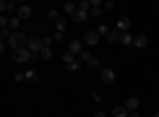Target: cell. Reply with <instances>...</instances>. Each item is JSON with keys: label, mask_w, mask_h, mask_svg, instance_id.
Returning a JSON list of instances; mask_svg holds the SVG:
<instances>
[{"label": "cell", "mask_w": 159, "mask_h": 117, "mask_svg": "<svg viewBox=\"0 0 159 117\" xmlns=\"http://www.w3.org/2000/svg\"><path fill=\"white\" fill-rule=\"evenodd\" d=\"M127 117H140V115H139V114H137L135 111H132L130 114H127Z\"/></svg>", "instance_id": "40"}, {"label": "cell", "mask_w": 159, "mask_h": 117, "mask_svg": "<svg viewBox=\"0 0 159 117\" xmlns=\"http://www.w3.org/2000/svg\"><path fill=\"white\" fill-rule=\"evenodd\" d=\"M153 117H159V112H156V114H154V115H153Z\"/></svg>", "instance_id": "42"}, {"label": "cell", "mask_w": 159, "mask_h": 117, "mask_svg": "<svg viewBox=\"0 0 159 117\" xmlns=\"http://www.w3.org/2000/svg\"><path fill=\"white\" fill-rule=\"evenodd\" d=\"M69 51L72 54H80L81 52V43L78 40H70L69 41Z\"/></svg>", "instance_id": "12"}, {"label": "cell", "mask_w": 159, "mask_h": 117, "mask_svg": "<svg viewBox=\"0 0 159 117\" xmlns=\"http://www.w3.org/2000/svg\"><path fill=\"white\" fill-rule=\"evenodd\" d=\"M7 2L5 0H0V13H3V11H7Z\"/></svg>", "instance_id": "35"}, {"label": "cell", "mask_w": 159, "mask_h": 117, "mask_svg": "<svg viewBox=\"0 0 159 117\" xmlns=\"http://www.w3.org/2000/svg\"><path fill=\"white\" fill-rule=\"evenodd\" d=\"M139 106H140V100H139V98H135V97H130V98L126 101V106H124V108H126L127 111H130V112H132V111H135Z\"/></svg>", "instance_id": "10"}, {"label": "cell", "mask_w": 159, "mask_h": 117, "mask_svg": "<svg viewBox=\"0 0 159 117\" xmlns=\"http://www.w3.org/2000/svg\"><path fill=\"white\" fill-rule=\"evenodd\" d=\"M0 70H2V63H0Z\"/></svg>", "instance_id": "44"}, {"label": "cell", "mask_w": 159, "mask_h": 117, "mask_svg": "<svg viewBox=\"0 0 159 117\" xmlns=\"http://www.w3.org/2000/svg\"><path fill=\"white\" fill-rule=\"evenodd\" d=\"M52 57V49L49 46H43L42 51H40V59H43V60H49Z\"/></svg>", "instance_id": "14"}, {"label": "cell", "mask_w": 159, "mask_h": 117, "mask_svg": "<svg viewBox=\"0 0 159 117\" xmlns=\"http://www.w3.org/2000/svg\"><path fill=\"white\" fill-rule=\"evenodd\" d=\"M48 18L49 19H59V11L57 10H49L48 11Z\"/></svg>", "instance_id": "28"}, {"label": "cell", "mask_w": 159, "mask_h": 117, "mask_svg": "<svg viewBox=\"0 0 159 117\" xmlns=\"http://www.w3.org/2000/svg\"><path fill=\"white\" fill-rule=\"evenodd\" d=\"M42 41H43V46H51L54 40H52V36H43Z\"/></svg>", "instance_id": "30"}, {"label": "cell", "mask_w": 159, "mask_h": 117, "mask_svg": "<svg viewBox=\"0 0 159 117\" xmlns=\"http://www.w3.org/2000/svg\"><path fill=\"white\" fill-rule=\"evenodd\" d=\"M19 21H21V19H19L18 16H13L11 19H8L10 27H11V29H18V27H19Z\"/></svg>", "instance_id": "22"}, {"label": "cell", "mask_w": 159, "mask_h": 117, "mask_svg": "<svg viewBox=\"0 0 159 117\" xmlns=\"http://www.w3.org/2000/svg\"><path fill=\"white\" fill-rule=\"evenodd\" d=\"M11 59L15 60V62H18V63H24V62L30 60V51L29 49H24V48L15 49V51H13V54H11Z\"/></svg>", "instance_id": "2"}, {"label": "cell", "mask_w": 159, "mask_h": 117, "mask_svg": "<svg viewBox=\"0 0 159 117\" xmlns=\"http://www.w3.org/2000/svg\"><path fill=\"white\" fill-rule=\"evenodd\" d=\"M86 67H88V70H91V71L99 70V68H100V60H99L97 57H91V59L86 62Z\"/></svg>", "instance_id": "13"}, {"label": "cell", "mask_w": 159, "mask_h": 117, "mask_svg": "<svg viewBox=\"0 0 159 117\" xmlns=\"http://www.w3.org/2000/svg\"><path fill=\"white\" fill-rule=\"evenodd\" d=\"M7 22H8V19H7L3 15H0V27H5Z\"/></svg>", "instance_id": "34"}, {"label": "cell", "mask_w": 159, "mask_h": 117, "mask_svg": "<svg viewBox=\"0 0 159 117\" xmlns=\"http://www.w3.org/2000/svg\"><path fill=\"white\" fill-rule=\"evenodd\" d=\"M62 38H64V33L62 32H57V33H54V36H52V40H54V41H62Z\"/></svg>", "instance_id": "32"}, {"label": "cell", "mask_w": 159, "mask_h": 117, "mask_svg": "<svg viewBox=\"0 0 159 117\" xmlns=\"http://www.w3.org/2000/svg\"><path fill=\"white\" fill-rule=\"evenodd\" d=\"M10 36V29L7 27V25H5V27H2V29H0V40H5V38H8Z\"/></svg>", "instance_id": "24"}, {"label": "cell", "mask_w": 159, "mask_h": 117, "mask_svg": "<svg viewBox=\"0 0 159 117\" xmlns=\"http://www.w3.org/2000/svg\"><path fill=\"white\" fill-rule=\"evenodd\" d=\"M89 8H91L89 0H81V2H80V10H81V11H88Z\"/></svg>", "instance_id": "26"}, {"label": "cell", "mask_w": 159, "mask_h": 117, "mask_svg": "<svg viewBox=\"0 0 159 117\" xmlns=\"http://www.w3.org/2000/svg\"><path fill=\"white\" fill-rule=\"evenodd\" d=\"M13 79H15V82H18V84H21L25 77H24V73H21V71H16V74L13 76Z\"/></svg>", "instance_id": "25"}, {"label": "cell", "mask_w": 159, "mask_h": 117, "mask_svg": "<svg viewBox=\"0 0 159 117\" xmlns=\"http://www.w3.org/2000/svg\"><path fill=\"white\" fill-rule=\"evenodd\" d=\"M38 59H40V52H30V60L32 62H35Z\"/></svg>", "instance_id": "36"}, {"label": "cell", "mask_w": 159, "mask_h": 117, "mask_svg": "<svg viewBox=\"0 0 159 117\" xmlns=\"http://www.w3.org/2000/svg\"><path fill=\"white\" fill-rule=\"evenodd\" d=\"M73 21L76 24H81V22H86L88 21V11H81V10H78L73 13Z\"/></svg>", "instance_id": "11"}, {"label": "cell", "mask_w": 159, "mask_h": 117, "mask_svg": "<svg viewBox=\"0 0 159 117\" xmlns=\"http://www.w3.org/2000/svg\"><path fill=\"white\" fill-rule=\"evenodd\" d=\"M80 59L84 60V62H88V60L91 59V52H89V51H81V52H80Z\"/></svg>", "instance_id": "27"}, {"label": "cell", "mask_w": 159, "mask_h": 117, "mask_svg": "<svg viewBox=\"0 0 159 117\" xmlns=\"http://www.w3.org/2000/svg\"><path fill=\"white\" fill-rule=\"evenodd\" d=\"M91 95H92V97H94V100H96V101H97V103H99V101H100V97H99V95H97V92H94V90H92V92H91Z\"/></svg>", "instance_id": "38"}, {"label": "cell", "mask_w": 159, "mask_h": 117, "mask_svg": "<svg viewBox=\"0 0 159 117\" xmlns=\"http://www.w3.org/2000/svg\"><path fill=\"white\" fill-rule=\"evenodd\" d=\"M24 77H25V81H29V82H37L38 73L35 70H27V71L24 73Z\"/></svg>", "instance_id": "15"}, {"label": "cell", "mask_w": 159, "mask_h": 117, "mask_svg": "<svg viewBox=\"0 0 159 117\" xmlns=\"http://www.w3.org/2000/svg\"><path fill=\"white\" fill-rule=\"evenodd\" d=\"M91 16H92V18H96V19H99V18L102 16V13H100L99 8H91Z\"/></svg>", "instance_id": "29"}, {"label": "cell", "mask_w": 159, "mask_h": 117, "mask_svg": "<svg viewBox=\"0 0 159 117\" xmlns=\"http://www.w3.org/2000/svg\"><path fill=\"white\" fill-rule=\"evenodd\" d=\"M100 76H102V81H103L105 84H113V82H115V79H116L115 71H113V70H110V68H103Z\"/></svg>", "instance_id": "4"}, {"label": "cell", "mask_w": 159, "mask_h": 117, "mask_svg": "<svg viewBox=\"0 0 159 117\" xmlns=\"http://www.w3.org/2000/svg\"><path fill=\"white\" fill-rule=\"evenodd\" d=\"M8 43L13 49H21L22 46L27 44V38L22 32H16V33H11L10 38H8Z\"/></svg>", "instance_id": "1"}, {"label": "cell", "mask_w": 159, "mask_h": 117, "mask_svg": "<svg viewBox=\"0 0 159 117\" xmlns=\"http://www.w3.org/2000/svg\"><path fill=\"white\" fill-rule=\"evenodd\" d=\"M118 41L121 43L123 46H130V43L134 41V38H132V35H130L129 32H121V33H119Z\"/></svg>", "instance_id": "9"}, {"label": "cell", "mask_w": 159, "mask_h": 117, "mask_svg": "<svg viewBox=\"0 0 159 117\" xmlns=\"http://www.w3.org/2000/svg\"><path fill=\"white\" fill-rule=\"evenodd\" d=\"M56 29H57V32H65V30L69 29L67 21H65V19H62V18H59V19L56 21Z\"/></svg>", "instance_id": "17"}, {"label": "cell", "mask_w": 159, "mask_h": 117, "mask_svg": "<svg viewBox=\"0 0 159 117\" xmlns=\"http://www.w3.org/2000/svg\"><path fill=\"white\" fill-rule=\"evenodd\" d=\"M113 6H115V3L111 2V0H107V2H105V8L107 10H113Z\"/></svg>", "instance_id": "37"}, {"label": "cell", "mask_w": 159, "mask_h": 117, "mask_svg": "<svg viewBox=\"0 0 159 117\" xmlns=\"http://www.w3.org/2000/svg\"><path fill=\"white\" fill-rule=\"evenodd\" d=\"M118 38H119L118 29H115V30H110V33L107 35V40H108V43H116V41H118Z\"/></svg>", "instance_id": "18"}, {"label": "cell", "mask_w": 159, "mask_h": 117, "mask_svg": "<svg viewBox=\"0 0 159 117\" xmlns=\"http://www.w3.org/2000/svg\"><path fill=\"white\" fill-rule=\"evenodd\" d=\"M97 33L99 35H108L110 33V27H108L107 24H102L100 27H99V30H97Z\"/></svg>", "instance_id": "23"}, {"label": "cell", "mask_w": 159, "mask_h": 117, "mask_svg": "<svg viewBox=\"0 0 159 117\" xmlns=\"http://www.w3.org/2000/svg\"><path fill=\"white\" fill-rule=\"evenodd\" d=\"M62 60L69 65V63L75 62V54H72L70 51H67V52H64V54H62Z\"/></svg>", "instance_id": "19"}, {"label": "cell", "mask_w": 159, "mask_h": 117, "mask_svg": "<svg viewBox=\"0 0 159 117\" xmlns=\"http://www.w3.org/2000/svg\"><path fill=\"white\" fill-rule=\"evenodd\" d=\"M3 49H5V44H3L2 40H0V52H3Z\"/></svg>", "instance_id": "41"}, {"label": "cell", "mask_w": 159, "mask_h": 117, "mask_svg": "<svg viewBox=\"0 0 159 117\" xmlns=\"http://www.w3.org/2000/svg\"><path fill=\"white\" fill-rule=\"evenodd\" d=\"M64 11L67 13V15H72V16H73V13H75V3H73V2H65Z\"/></svg>", "instance_id": "20"}, {"label": "cell", "mask_w": 159, "mask_h": 117, "mask_svg": "<svg viewBox=\"0 0 159 117\" xmlns=\"http://www.w3.org/2000/svg\"><path fill=\"white\" fill-rule=\"evenodd\" d=\"M13 2H24V0H13Z\"/></svg>", "instance_id": "43"}, {"label": "cell", "mask_w": 159, "mask_h": 117, "mask_svg": "<svg viewBox=\"0 0 159 117\" xmlns=\"http://www.w3.org/2000/svg\"><path fill=\"white\" fill-rule=\"evenodd\" d=\"M89 3L92 8H99L102 3H103V0H89Z\"/></svg>", "instance_id": "31"}, {"label": "cell", "mask_w": 159, "mask_h": 117, "mask_svg": "<svg viewBox=\"0 0 159 117\" xmlns=\"http://www.w3.org/2000/svg\"><path fill=\"white\" fill-rule=\"evenodd\" d=\"M30 15H32L30 5H22V6L18 8V18H19V19H29Z\"/></svg>", "instance_id": "6"}, {"label": "cell", "mask_w": 159, "mask_h": 117, "mask_svg": "<svg viewBox=\"0 0 159 117\" xmlns=\"http://www.w3.org/2000/svg\"><path fill=\"white\" fill-rule=\"evenodd\" d=\"M148 38L145 36V35H139V36H135L134 38V41H132V44H134L137 49H142V48H145V46H148Z\"/></svg>", "instance_id": "8"}, {"label": "cell", "mask_w": 159, "mask_h": 117, "mask_svg": "<svg viewBox=\"0 0 159 117\" xmlns=\"http://www.w3.org/2000/svg\"><path fill=\"white\" fill-rule=\"evenodd\" d=\"M7 11L10 13V15H13V13L16 11V5H15V3H8V6H7Z\"/></svg>", "instance_id": "33"}, {"label": "cell", "mask_w": 159, "mask_h": 117, "mask_svg": "<svg viewBox=\"0 0 159 117\" xmlns=\"http://www.w3.org/2000/svg\"><path fill=\"white\" fill-rule=\"evenodd\" d=\"M96 117H107V115H105L103 111H97V112H96Z\"/></svg>", "instance_id": "39"}, {"label": "cell", "mask_w": 159, "mask_h": 117, "mask_svg": "<svg viewBox=\"0 0 159 117\" xmlns=\"http://www.w3.org/2000/svg\"><path fill=\"white\" fill-rule=\"evenodd\" d=\"M113 117H127V109L124 106H115L113 108Z\"/></svg>", "instance_id": "16"}, {"label": "cell", "mask_w": 159, "mask_h": 117, "mask_svg": "<svg viewBox=\"0 0 159 117\" xmlns=\"http://www.w3.org/2000/svg\"><path fill=\"white\" fill-rule=\"evenodd\" d=\"M69 71H72V73H75V71H81V63L80 62H72V63H69Z\"/></svg>", "instance_id": "21"}, {"label": "cell", "mask_w": 159, "mask_h": 117, "mask_svg": "<svg viewBox=\"0 0 159 117\" xmlns=\"http://www.w3.org/2000/svg\"><path fill=\"white\" fill-rule=\"evenodd\" d=\"M27 46H29L30 52H40L42 48H43V41H42V38H40V36L34 35V36H30L27 40Z\"/></svg>", "instance_id": "3"}, {"label": "cell", "mask_w": 159, "mask_h": 117, "mask_svg": "<svg viewBox=\"0 0 159 117\" xmlns=\"http://www.w3.org/2000/svg\"><path fill=\"white\" fill-rule=\"evenodd\" d=\"M84 41L89 46H96L99 43V33L97 32H92V30L88 32V33H84Z\"/></svg>", "instance_id": "5"}, {"label": "cell", "mask_w": 159, "mask_h": 117, "mask_svg": "<svg viewBox=\"0 0 159 117\" xmlns=\"http://www.w3.org/2000/svg\"><path fill=\"white\" fill-rule=\"evenodd\" d=\"M157 82H159V79H157Z\"/></svg>", "instance_id": "45"}, {"label": "cell", "mask_w": 159, "mask_h": 117, "mask_svg": "<svg viewBox=\"0 0 159 117\" xmlns=\"http://www.w3.org/2000/svg\"><path fill=\"white\" fill-rule=\"evenodd\" d=\"M116 29L118 30H121V32H127L130 29V19L129 18H119L118 22H116Z\"/></svg>", "instance_id": "7"}]
</instances>
